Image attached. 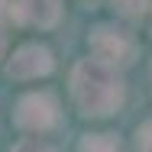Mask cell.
Wrapping results in <instances>:
<instances>
[{
  "instance_id": "6da1fadb",
  "label": "cell",
  "mask_w": 152,
  "mask_h": 152,
  "mask_svg": "<svg viewBox=\"0 0 152 152\" xmlns=\"http://www.w3.org/2000/svg\"><path fill=\"white\" fill-rule=\"evenodd\" d=\"M123 78L113 65L97 58H81L71 68V100L81 117H110L123 107Z\"/></svg>"
},
{
  "instance_id": "7a4b0ae2",
  "label": "cell",
  "mask_w": 152,
  "mask_h": 152,
  "mask_svg": "<svg viewBox=\"0 0 152 152\" xmlns=\"http://www.w3.org/2000/svg\"><path fill=\"white\" fill-rule=\"evenodd\" d=\"M13 123L23 133H45V129H52L58 123V100H55V94H49V91L23 94L16 100Z\"/></svg>"
},
{
  "instance_id": "3957f363",
  "label": "cell",
  "mask_w": 152,
  "mask_h": 152,
  "mask_svg": "<svg viewBox=\"0 0 152 152\" xmlns=\"http://www.w3.org/2000/svg\"><path fill=\"white\" fill-rule=\"evenodd\" d=\"M91 55L104 65H113V68H123L136 58V39L129 32L117 29V26H97L91 29Z\"/></svg>"
},
{
  "instance_id": "277c9868",
  "label": "cell",
  "mask_w": 152,
  "mask_h": 152,
  "mask_svg": "<svg viewBox=\"0 0 152 152\" xmlns=\"http://www.w3.org/2000/svg\"><path fill=\"white\" fill-rule=\"evenodd\" d=\"M52 68H55V58H52L49 45H42V42H26V45H20V49L10 55V61H7V75L16 78V81L45 78V75H52Z\"/></svg>"
},
{
  "instance_id": "5b68a950",
  "label": "cell",
  "mask_w": 152,
  "mask_h": 152,
  "mask_svg": "<svg viewBox=\"0 0 152 152\" xmlns=\"http://www.w3.org/2000/svg\"><path fill=\"white\" fill-rule=\"evenodd\" d=\"M61 16V0H10V20L36 26V29H52Z\"/></svg>"
},
{
  "instance_id": "8992f818",
  "label": "cell",
  "mask_w": 152,
  "mask_h": 152,
  "mask_svg": "<svg viewBox=\"0 0 152 152\" xmlns=\"http://www.w3.org/2000/svg\"><path fill=\"white\" fill-rule=\"evenodd\" d=\"M78 152H123V149L110 133H91L78 142Z\"/></svg>"
},
{
  "instance_id": "52a82bcc",
  "label": "cell",
  "mask_w": 152,
  "mask_h": 152,
  "mask_svg": "<svg viewBox=\"0 0 152 152\" xmlns=\"http://www.w3.org/2000/svg\"><path fill=\"white\" fill-rule=\"evenodd\" d=\"M113 3H117V10H120L123 16H129V20L146 16L152 10V0H113Z\"/></svg>"
},
{
  "instance_id": "ba28073f",
  "label": "cell",
  "mask_w": 152,
  "mask_h": 152,
  "mask_svg": "<svg viewBox=\"0 0 152 152\" xmlns=\"http://www.w3.org/2000/svg\"><path fill=\"white\" fill-rule=\"evenodd\" d=\"M136 152H152V120L136 129Z\"/></svg>"
},
{
  "instance_id": "9c48e42d",
  "label": "cell",
  "mask_w": 152,
  "mask_h": 152,
  "mask_svg": "<svg viewBox=\"0 0 152 152\" xmlns=\"http://www.w3.org/2000/svg\"><path fill=\"white\" fill-rule=\"evenodd\" d=\"M10 152H55V149L49 142H42V139H20Z\"/></svg>"
},
{
  "instance_id": "30bf717a",
  "label": "cell",
  "mask_w": 152,
  "mask_h": 152,
  "mask_svg": "<svg viewBox=\"0 0 152 152\" xmlns=\"http://www.w3.org/2000/svg\"><path fill=\"white\" fill-rule=\"evenodd\" d=\"M3 52H7V36L0 32V58H3Z\"/></svg>"
}]
</instances>
